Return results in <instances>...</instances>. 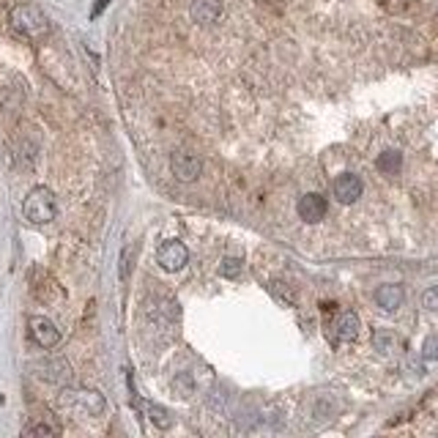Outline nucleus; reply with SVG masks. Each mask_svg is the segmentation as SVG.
Masks as SVG:
<instances>
[{"label":"nucleus","mask_w":438,"mask_h":438,"mask_svg":"<svg viewBox=\"0 0 438 438\" xmlns=\"http://www.w3.org/2000/svg\"><path fill=\"white\" fill-rule=\"evenodd\" d=\"M170 167H173V176L179 181H197L200 173H203V162L200 156L189 153V151H176L173 159H170Z\"/></svg>","instance_id":"4"},{"label":"nucleus","mask_w":438,"mask_h":438,"mask_svg":"<svg viewBox=\"0 0 438 438\" xmlns=\"http://www.w3.org/2000/svg\"><path fill=\"white\" fill-rule=\"evenodd\" d=\"M189 14L197 25H214L222 17V0H192Z\"/></svg>","instance_id":"10"},{"label":"nucleus","mask_w":438,"mask_h":438,"mask_svg":"<svg viewBox=\"0 0 438 438\" xmlns=\"http://www.w3.org/2000/svg\"><path fill=\"white\" fill-rule=\"evenodd\" d=\"M326 197L324 195H318V192H310V195H304L301 200H299V217L304 219V222H321V219L326 217Z\"/></svg>","instance_id":"9"},{"label":"nucleus","mask_w":438,"mask_h":438,"mask_svg":"<svg viewBox=\"0 0 438 438\" xmlns=\"http://www.w3.org/2000/svg\"><path fill=\"white\" fill-rule=\"evenodd\" d=\"M58 402L63 408H69L80 416H102L105 408H107V400L102 392L96 389H63Z\"/></svg>","instance_id":"3"},{"label":"nucleus","mask_w":438,"mask_h":438,"mask_svg":"<svg viewBox=\"0 0 438 438\" xmlns=\"http://www.w3.org/2000/svg\"><path fill=\"white\" fill-rule=\"evenodd\" d=\"M28 326H31V337L36 340V345H41V348H55V345L61 342L58 326H55L50 318H44V315H33V318L28 321Z\"/></svg>","instance_id":"8"},{"label":"nucleus","mask_w":438,"mask_h":438,"mask_svg":"<svg viewBox=\"0 0 438 438\" xmlns=\"http://www.w3.org/2000/svg\"><path fill=\"white\" fill-rule=\"evenodd\" d=\"M8 22H11V28L20 33V36L31 38V41H38V38H44L50 33V20H47V14L36 8V6H14L11 8V14H8Z\"/></svg>","instance_id":"1"},{"label":"nucleus","mask_w":438,"mask_h":438,"mask_svg":"<svg viewBox=\"0 0 438 438\" xmlns=\"http://www.w3.org/2000/svg\"><path fill=\"white\" fill-rule=\"evenodd\" d=\"M107 3H110V0H99V3H96V8H93V17H99V11H102Z\"/></svg>","instance_id":"22"},{"label":"nucleus","mask_w":438,"mask_h":438,"mask_svg":"<svg viewBox=\"0 0 438 438\" xmlns=\"http://www.w3.org/2000/svg\"><path fill=\"white\" fill-rule=\"evenodd\" d=\"M241 269H244L241 257H225L222 266H219V274L227 277V280H236V277H241Z\"/></svg>","instance_id":"15"},{"label":"nucleus","mask_w":438,"mask_h":438,"mask_svg":"<svg viewBox=\"0 0 438 438\" xmlns=\"http://www.w3.org/2000/svg\"><path fill=\"white\" fill-rule=\"evenodd\" d=\"M422 307L438 312V285H433V288H428V291L422 293Z\"/></svg>","instance_id":"18"},{"label":"nucleus","mask_w":438,"mask_h":438,"mask_svg":"<svg viewBox=\"0 0 438 438\" xmlns=\"http://www.w3.org/2000/svg\"><path fill=\"white\" fill-rule=\"evenodd\" d=\"M402 301H405V291H402L400 285H381L375 291V304L381 310H386V312H395Z\"/></svg>","instance_id":"11"},{"label":"nucleus","mask_w":438,"mask_h":438,"mask_svg":"<svg viewBox=\"0 0 438 438\" xmlns=\"http://www.w3.org/2000/svg\"><path fill=\"white\" fill-rule=\"evenodd\" d=\"M22 214L31 225H47L58 214V203L50 186H33L22 203Z\"/></svg>","instance_id":"2"},{"label":"nucleus","mask_w":438,"mask_h":438,"mask_svg":"<svg viewBox=\"0 0 438 438\" xmlns=\"http://www.w3.org/2000/svg\"><path fill=\"white\" fill-rule=\"evenodd\" d=\"M148 419L159 428V430H167V428H173V414L167 411V408H162V405H156V402H148Z\"/></svg>","instance_id":"14"},{"label":"nucleus","mask_w":438,"mask_h":438,"mask_svg":"<svg viewBox=\"0 0 438 438\" xmlns=\"http://www.w3.org/2000/svg\"><path fill=\"white\" fill-rule=\"evenodd\" d=\"M36 375L50 384H69L72 381V365L63 356H52L36 365Z\"/></svg>","instance_id":"6"},{"label":"nucleus","mask_w":438,"mask_h":438,"mask_svg":"<svg viewBox=\"0 0 438 438\" xmlns=\"http://www.w3.org/2000/svg\"><path fill=\"white\" fill-rule=\"evenodd\" d=\"M334 197L340 200V203H345V206H351V203H356L359 197H362V192H365V183L359 176H354V173H342V176H337L334 179Z\"/></svg>","instance_id":"7"},{"label":"nucleus","mask_w":438,"mask_h":438,"mask_svg":"<svg viewBox=\"0 0 438 438\" xmlns=\"http://www.w3.org/2000/svg\"><path fill=\"white\" fill-rule=\"evenodd\" d=\"M132 252H135V250L126 247L123 255H121V277H123V280H129V271H132Z\"/></svg>","instance_id":"20"},{"label":"nucleus","mask_w":438,"mask_h":438,"mask_svg":"<svg viewBox=\"0 0 438 438\" xmlns=\"http://www.w3.org/2000/svg\"><path fill=\"white\" fill-rule=\"evenodd\" d=\"M422 356L430 359V362H436L438 359V337H428V340H425V345H422Z\"/></svg>","instance_id":"19"},{"label":"nucleus","mask_w":438,"mask_h":438,"mask_svg":"<svg viewBox=\"0 0 438 438\" xmlns=\"http://www.w3.org/2000/svg\"><path fill=\"white\" fill-rule=\"evenodd\" d=\"M189 260V250L183 247L181 241H165L159 250H156V263L165 269V271H181Z\"/></svg>","instance_id":"5"},{"label":"nucleus","mask_w":438,"mask_h":438,"mask_svg":"<svg viewBox=\"0 0 438 438\" xmlns=\"http://www.w3.org/2000/svg\"><path fill=\"white\" fill-rule=\"evenodd\" d=\"M334 337L342 340V342H351L359 337V318L356 312H340L337 321H334Z\"/></svg>","instance_id":"12"},{"label":"nucleus","mask_w":438,"mask_h":438,"mask_svg":"<svg viewBox=\"0 0 438 438\" xmlns=\"http://www.w3.org/2000/svg\"><path fill=\"white\" fill-rule=\"evenodd\" d=\"M378 170L381 173H386V176H395V173H400V165H402V156L400 151H384L381 156H378Z\"/></svg>","instance_id":"13"},{"label":"nucleus","mask_w":438,"mask_h":438,"mask_svg":"<svg viewBox=\"0 0 438 438\" xmlns=\"http://www.w3.org/2000/svg\"><path fill=\"white\" fill-rule=\"evenodd\" d=\"M266 6H271V8H280V6H285V0H263Z\"/></svg>","instance_id":"21"},{"label":"nucleus","mask_w":438,"mask_h":438,"mask_svg":"<svg viewBox=\"0 0 438 438\" xmlns=\"http://www.w3.org/2000/svg\"><path fill=\"white\" fill-rule=\"evenodd\" d=\"M372 342H375V348H378V351H384V354H386V351L395 345V334H392V331H375Z\"/></svg>","instance_id":"16"},{"label":"nucleus","mask_w":438,"mask_h":438,"mask_svg":"<svg viewBox=\"0 0 438 438\" xmlns=\"http://www.w3.org/2000/svg\"><path fill=\"white\" fill-rule=\"evenodd\" d=\"M25 436H58V428H52V425H44V422H38V425H31V428H25Z\"/></svg>","instance_id":"17"}]
</instances>
